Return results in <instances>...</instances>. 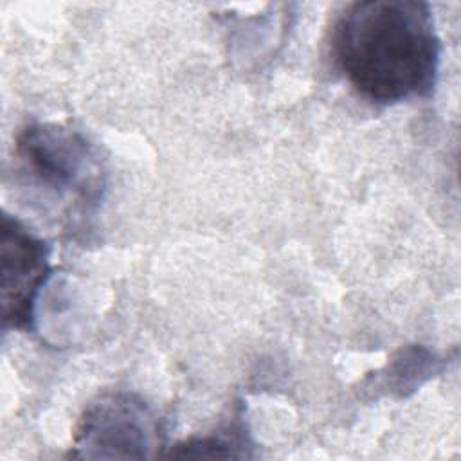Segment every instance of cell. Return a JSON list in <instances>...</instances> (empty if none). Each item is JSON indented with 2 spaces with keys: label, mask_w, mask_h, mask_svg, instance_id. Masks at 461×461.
<instances>
[{
  "label": "cell",
  "mask_w": 461,
  "mask_h": 461,
  "mask_svg": "<svg viewBox=\"0 0 461 461\" xmlns=\"http://www.w3.org/2000/svg\"><path fill=\"white\" fill-rule=\"evenodd\" d=\"M153 434L146 405L128 394H113L85 412L76 445L86 457H148Z\"/></svg>",
  "instance_id": "3"
},
{
  "label": "cell",
  "mask_w": 461,
  "mask_h": 461,
  "mask_svg": "<svg viewBox=\"0 0 461 461\" xmlns=\"http://www.w3.org/2000/svg\"><path fill=\"white\" fill-rule=\"evenodd\" d=\"M50 276L49 247L20 221L2 218V317L4 324L31 328L40 288Z\"/></svg>",
  "instance_id": "4"
},
{
  "label": "cell",
  "mask_w": 461,
  "mask_h": 461,
  "mask_svg": "<svg viewBox=\"0 0 461 461\" xmlns=\"http://www.w3.org/2000/svg\"><path fill=\"white\" fill-rule=\"evenodd\" d=\"M331 50L360 95L393 104L432 92L441 41L429 4L366 0L349 4L337 18Z\"/></svg>",
  "instance_id": "1"
},
{
  "label": "cell",
  "mask_w": 461,
  "mask_h": 461,
  "mask_svg": "<svg viewBox=\"0 0 461 461\" xmlns=\"http://www.w3.org/2000/svg\"><path fill=\"white\" fill-rule=\"evenodd\" d=\"M16 155L29 176L45 191L70 196L85 207L97 203L103 171L94 146L61 124H31L18 135Z\"/></svg>",
  "instance_id": "2"
}]
</instances>
